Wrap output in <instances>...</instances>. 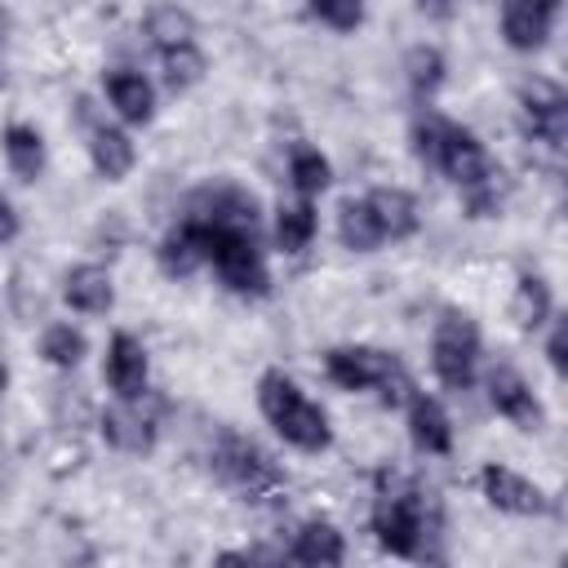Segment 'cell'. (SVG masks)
I'll return each instance as SVG.
<instances>
[{"label": "cell", "instance_id": "cell-1", "mask_svg": "<svg viewBox=\"0 0 568 568\" xmlns=\"http://www.w3.org/2000/svg\"><path fill=\"white\" fill-rule=\"evenodd\" d=\"M257 408L275 426V435L302 453H324L333 444V426H328L324 408L280 368H266L257 377Z\"/></svg>", "mask_w": 568, "mask_h": 568}, {"label": "cell", "instance_id": "cell-2", "mask_svg": "<svg viewBox=\"0 0 568 568\" xmlns=\"http://www.w3.org/2000/svg\"><path fill=\"white\" fill-rule=\"evenodd\" d=\"M209 226H213V235H209V266L217 271V280L231 293L262 297L271 288V271H266V257L257 248V235L248 226H217V222H209Z\"/></svg>", "mask_w": 568, "mask_h": 568}, {"label": "cell", "instance_id": "cell-3", "mask_svg": "<svg viewBox=\"0 0 568 568\" xmlns=\"http://www.w3.org/2000/svg\"><path fill=\"white\" fill-rule=\"evenodd\" d=\"M324 373L342 390H373L377 386L386 404H399L404 390H408V377H404L399 359L377 351V346H333L324 355Z\"/></svg>", "mask_w": 568, "mask_h": 568}, {"label": "cell", "instance_id": "cell-4", "mask_svg": "<svg viewBox=\"0 0 568 568\" xmlns=\"http://www.w3.org/2000/svg\"><path fill=\"white\" fill-rule=\"evenodd\" d=\"M430 368L448 390H470L479 368V328L466 311H444L430 337Z\"/></svg>", "mask_w": 568, "mask_h": 568}, {"label": "cell", "instance_id": "cell-5", "mask_svg": "<svg viewBox=\"0 0 568 568\" xmlns=\"http://www.w3.org/2000/svg\"><path fill=\"white\" fill-rule=\"evenodd\" d=\"M213 466H217V475H222L231 488H240V493L253 497V501L280 488V466H275L253 439H244V435H222V444H217V453H213Z\"/></svg>", "mask_w": 568, "mask_h": 568}, {"label": "cell", "instance_id": "cell-6", "mask_svg": "<svg viewBox=\"0 0 568 568\" xmlns=\"http://www.w3.org/2000/svg\"><path fill=\"white\" fill-rule=\"evenodd\" d=\"M373 532L390 555H417L422 546V501L413 488H382L373 501Z\"/></svg>", "mask_w": 568, "mask_h": 568}, {"label": "cell", "instance_id": "cell-7", "mask_svg": "<svg viewBox=\"0 0 568 568\" xmlns=\"http://www.w3.org/2000/svg\"><path fill=\"white\" fill-rule=\"evenodd\" d=\"M479 493L501 515H524L528 519V515H546L550 510V497H546L541 484H532L528 475H519L510 466H497V462H488L479 470Z\"/></svg>", "mask_w": 568, "mask_h": 568}, {"label": "cell", "instance_id": "cell-8", "mask_svg": "<svg viewBox=\"0 0 568 568\" xmlns=\"http://www.w3.org/2000/svg\"><path fill=\"white\" fill-rule=\"evenodd\" d=\"M435 169L448 182H457V186H475V182L493 178V164H488L484 142L470 129L453 124V120L444 124V138H439V151H435Z\"/></svg>", "mask_w": 568, "mask_h": 568}, {"label": "cell", "instance_id": "cell-9", "mask_svg": "<svg viewBox=\"0 0 568 568\" xmlns=\"http://www.w3.org/2000/svg\"><path fill=\"white\" fill-rule=\"evenodd\" d=\"M488 404L497 408V417H506L515 430H541L546 426V408H541V399L532 395V386L515 373V368H493L488 373Z\"/></svg>", "mask_w": 568, "mask_h": 568}, {"label": "cell", "instance_id": "cell-10", "mask_svg": "<svg viewBox=\"0 0 568 568\" xmlns=\"http://www.w3.org/2000/svg\"><path fill=\"white\" fill-rule=\"evenodd\" d=\"M555 0H506L501 4V36L515 53H537L546 49L550 31H555Z\"/></svg>", "mask_w": 568, "mask_h": 568}, {"label": "cell", "instance_id": "cell-11", "mask_svg": "<svg viewBox=\"0 0 568 568\" xmlns=\"http://www.w3.org/2000/svg\"><path fill=\"white\" fill-rule=\"evenodd\" d=\"M102 377H106V386H111L120 399H142V395H146V377H151L146 346H142L133 333H115V337L106 342Z\"/></svg>", "mask_w": 568, "mask_h": 568}, {"label": "cell", "instance_id": "cell-12", "mask_svg": "<svg viewBox=\"0 0 568 568\" xmlns=\"http://www.w3.org/2000/svg\"><path fill=\"white\" fill-rule=\"evenodd\" d=\"M408 439L426 457H444L453 448V417L430 395H408Z\"/></svg>", "mask_w": 568, "mask_h": 568}, {"label": "cell", "instance_id": "cell-13", "mask_svg": "<svg viewBox=\"0 0 568 568\" xmlns=\"http://www.w3.org/2000/svg\"><path fill=\"white\" fill-rule=\"evenodd\" d=\"M62 297H67V306L80 311V315H106V311L115 306L111 271H106V266H93V262L71 266L67 280H62Z\"/></svg>", "mask_w": 568, "mask_h": 568}, {"label": "cell", "instance_id": "cell-14", "mask_svg": "<svg viewBox=\"0 0 568 568\" xmlns=\"http://www.w3.org/2000/svg\"><path fill=\"white\" fill-rule=\"evenodd\" d=\"M106 102L115 106V115L124 124H146L155 115V89L142 71H129V67H115L106 71Z\"/></svg>", "mask_w": 568, "mask_h": 568}, {"label": "cell", "instance_id": "cell-15", "mask_svg": "<svg viewBox=\"0 0 568 568\" xmlns=\"http://www.w3.org/2000/svg\"><path fill=\"white\" fill-rule=\"evenodd\" d=\"M195 217H204V222H217V226H248V231H257V200L244 191V186H209L200 200H195V209H191Z\"/></svg>", "mask_w": 568, "mask_h": 568}, {"label": "cell", "instance_id": "cell-16", "mask_svg": "<svg viewBox=\"0 0 568 568\" xmlns=\"http://www.w3.org/2000/svg\"><path fill=\"white\" fill-rule=\"evenodd\" d=\"M364 200H368V209H373V217H377V226H382L386 240H408L422 226L417 200L404 186H373Z\"/></svg>", "mask_w": 568, "mask_h": 568}, {"label": "cell", "instance_id": "cell-17", "mask_svg": "<svg viewBox=\"0 0 568 568\" xmlns=\"http://www.w3.org/2000/svg\"><path fill=\"white\" fill-rule=\"evenodd\" d=\"M89 160H93L98 178H106V182H124V178L133 173V164H138V151H133V142H129L124 129L93 124V133H89Z\"/></svg>", "mask_w": 568, "mask_h": 568}, {"label": "cell", "instance_id": "cell-18", "mask_svg": "<svg viewBox=\"0 0 568 568\" xmlns=\"http://www.w3.org/2000/svg\"><path fill=\"white\" fill-rule=\"evenodd\" d=\"M288 559H297V564H306V568H333V564L346 559V541H342V532H337L328 519H311V524L297 528Z\"/></svg>", "mask_w": 568, "mask_h": 568}, {"label": "cell", "instance_id": "cell-19", "mask_svg": "<svg viewBox=\"0 0 568 568\" xmlns=\"http://www.w3.org/2000/svg\"><path fill=\"white\" fill-rule=\"evenodd\" d=\"M0 146H4V164H9V173L18 182H36L44 173V138H40V129L9 124L0 133Z\"/></svg>", "mask_w": 568, "mask_h": 568}, {"label": "cell", "instance_id": "cell-20", "mask_svg": "<svg viewBox=\"0 0 568 568\" xmlns=\"http://www.w3.org/2000/svg\"><path fill=\"white\" fill-rule=\"evenodd\" d=\"M133 404H138V399H124L120 408H106V413H102V435H106V444H115V448H124V453H146V448L155 444V426H151V417H142Z\"/></svg>", "mask_w": 568, "mask_h": 568}, {"label": "cell", "instance_id": "cell-21", "mask_svg": "<svg viewBox=\"0 0 568 568\" xmlns=\"http://www.w3.org/2000/svg\"><path fill=\"white\" fill-rule=\"evenodd\" d=\"M550 311H555V293L541 275H519L515 293H510V320L524 328V333H537L541 324H550Z\"/></svg>", "mask_w": 568, "mask_h": 568}, {"label": "cell", "instance_id": "cell-22", "mask_svg": "<svg viewBox=\"0 0 568 568\" xmlns=\"http://www.w3.org/2000/svg\"><path fill=\"white\" fill-rule=\"evenodd\" d=\"M337 240L351 253H373L386 240L377 217H373V209H368V200H342V209H337Z\"/></svg>", "mask_w": 568, "mask_h": 568}, {"label": "cell", "instance_id": "cell-23", "mask_svg": "<svg viewBox=\"0 0 568 568\" xmlns=\"http://www.w3.org/2000/svg\"><path fill=\"white\" fill-rule=\"evenodd\" d=\"M146 36L155 49H178V44H195V18L182 4H151L146 9Z\"/></svg>", "mask_w": 568, "mask_h": 568}, {"label": "cell", "instance_id": "cell-24", "mask_svg": "<svg viewBox=\"0 0 568 568\" xmlns=\"http://www.w3.org/2000/svg\"><path fill=\"white\" fill-rule=\"evenodd\" d=\"M288 182H293V191H297L302 200H315V195L328 191L333 164H328L315 146H293V151H288Z\"/></svg>", "mask_w": 568, "mask_h": 568}, {"label": "cell", "instance_id": "cell-25", "mask_svg": "<svg viewBox=\"0 0 568 568\" xmlns=\"http://www.w3.org/2000/svg\"><path fill=\"white\" fill-rule=\"evenodd\" d=\"M315 240V209H311V200H293V204H280V213H275V244H280V253H302L306 244Z\"/></svg>", "mask_w": 568, "mask_h": 568}, {"label": "cell", "instance_id": "cell-26", "mask_svg": "<svg viewBox=\"0 0 568 568\" xmlns=\"http://www.w3.org/2000/svg\"><path fill=\"white\" fill-rule=\"evenodd\" d=\"M444 71H448V62H444V53L435 44H413L404 53V75H408V89L417 98H430L444 84Z\"/></svg>", "mask_w": 568, "mask_h": 568}, {"label": "cell", "instance_id": "cell-27", "mask_svg": "<svg viewBox=\"0 0 568 568\" xmlns=\"http://www.w3.org/2000/svg\"><path fill=\"white\" fill-rule=\"evenodd\" d=\"M40 355H44V364H53V368H75V364L89 355V342H84V333L71 328V324H49V328L40 333Z\"/></svg>", "mask_w": 568, "mask_h": 568}, {"label": "cell", "instance_id": "cell-28", "mask_svg": "<svg viewBox=\"0 0 568 568\" xmlns=\"http://www.w3.org/2000/svg\"><path fill=\"white\" fill-rule=\"evenodd\" d=\"M160 71H164L169 89H195L204 80L209 62L195 44H178V49H160Z\"/></svg>", "mask_w": 568, "mask_h": 568}, {"label": "cell", "instance_id": "cell-29", "mask_svg": "<svg viewBox=\"0 0 568 568\" xmlns=\"http://www.w3.org/2000/svg\"><path fill=\"white\" fill-rule=\"evenodd\" d=\"M524 129L532 142H546L550 151L564 146L568 138V102H546V106H524Z\"/></svg>", "mask_w": 568, "mask_h": 568}, {"label": "cell", "instance_id": "cell-30", "mask_svg": "<svg viewBox=\"0 0 568 568\" xmlns=\"http://www.w3.org/2000/svg\"><path fill=\"white\" fill-rule=\"evenodd\" d=\"M311 9L333 31H355L364 22V0H311Z\"/></svg>", "mask_w": 568, "mask_h": 568}, {"label": "cell", "instance_id": "cell-31", "mask_svg": "<svg viewBox=\"0 0 568 568\" xmlns=\"http://www.w3.org/2000/svg\"><path fill=\"white\" fill-rule=\"evenodd\" d=\"M444 115H422L417 124H413V151H417V160L422 164H430L435 169V151H439V138H444Z\"/></svg>", "mask_w": 568, "mask_h": 568}, {"label": "cell", "instance_id": "cell-32", "mask_svg": "<svg viewBox=\"0 0 568 568\" xmlns=\"http://www.w3.org/2000/svg\"><path fill=\"white\" fill-rule=\"evenodd\" d=\"M546 359H550V368L564 377V368H568V364H564V324L550 328V337H546Z\"/></svg>", "mask_w": 568, "mask_h": 568}, {"label": "cell", "instance_id": "cell-33", "mask_svg": "<svg viewBox=\"0 0 568 568\" xmlns=\"http://www.w3.org/2000/svg\"><path fill=\"white\" fill-rule=\"evenodd\" d=\"M22 231V222H18V213H13V204L0 195V244H9L13 235Z\"/></svg>", "mask_w": 568, "mask_h": 568}, {"label": "cell", "instance_id": "cell-34", "mask_svg": "<svg viewBox=\"0 0 568 568\" xmlns=\"http://www.w3.org/2000/svg\"><path fill=\"white\" fill-rule=\"evenodd\" d=\"M417 9L426 18H453V0H417Z\"/></svg>", "mask_w": 568, "mask_h": 568}, {"label": "cell", "instance_id": "cell-35", "mask_svg": "<svg viewBox=\"0 0 568 568\" xmlns=\"http://www.w3.org/2000/svg\"><path fill=\"white\" fill-rule=\"evenodd\" d=\"M4 390H9V364L0 359V395H4Z\"/></svg>", "mask_w": 568, "mask_h": 568}]
</instances>
